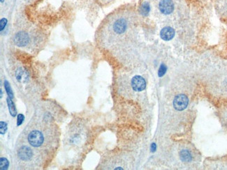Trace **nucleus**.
Segmentation results:
<instances>
[{"instance_id":"obj_14","label":"nucleus","mask_w":227,"mask_h":170,"mask_svg":"<svg viewBox=\"0 0 227 170\" xmlns=\"http://www.w3.org/2000/svg\"><path fill=\"white\" fill-rule=\"evenodd\" d=\"M6 130H7V124H6V122H0V132H1V134L4 135Z\"/></svg>"},{"instance_id":"obj_8","label":"nucleus","mask_w":227,"mask_h":170,"mask_svg":"<svg viewBox=\"0 0 227 170\" xmlns=\"http://www.w3.org/2000/svg\"><path fill=\"white\" fill-rule=\"evenodd\" d=\"M126 27V22L124 20L120 19L116 21V23L114 24V30L117 34H122L125 31Z\"/></svg>"},{"instance_id":"obj_13","label":"nucleus","mask_w":227,"mask_h":170,"mask_svg":"<svg viewBox=\"0 0 227 170\" xmlns=\"http://www.w3.org/2000/svg\"><path fill=\"white\" fill-rule=\"evenodd\" d=\"M181 157H182V160L184 161H189L191 160V154L189 153L187 151H185L182 152V154H181Z\"/></svg>"},{"instance_id":"obj_4","label":"nucleus","mask_w":227,"mask_h":170,"mask_svg":"<svg viewBox=\"0 0 227 170\" xmlns=\"http://www.w3.org/2000/svg\"><path fill=\"white\" fill-rule=\"evenodd\" d=\"M132 86L134 91H142L145 89L146 82L145 80L141 76L136 75L133 77L132 80Z\"/></svg>"},{"instance_id":"obj_2","label":"nucleus","mask_w":227,"mask_h":170,"mask_svg":"<svg viewBox=\"0 0 227 170\" xmlns=\"http://www.w3.org/2000/svg\"><path fill=\"white\" fill-rule=\"evenodd\" d=\"M187 105H188V99L184 94L178 95L173 100V106L176 110L182 111L185 110Z\"/></svg>"},{"instance_id":"obj_11","label":"nucleus","mask_w":227,"mask_h":170,"mask_svg":"<svg viewBox=\"0 0 227 170\" xmlns=\"http://www.w3.org/2000/svg\"><path fill=\"white\" fill-rule=\"evenodd\" d=\"M9 166V162L6 158H1L0 159V167L1 170H6Z\"/></svg>"},{"instance_id":"obj_18","label":"nucleus","mask_w":227,"mask_h":170,"mask_svg":"<svg viewBox=\"0 0 227 170\" xmlns=\"http://www.w3.org/2000/svg\"><path fill=\"white\" fill-rule=\"evenodd\" d=\"M4 0H1V2H2H2H4Z\"/></svg>"},{"instance_id":"obj_7","label":"nucleus","mask_w":227,"mask_h":170,"mask_svg":"<svg viewBox=\"0 0 227 170\" xmlns=\"http://www.w3.org/2000/svg\"><path fill=\"white\" fill-rule=\"evenodd\" d=\"M175 36V31L171 27H166L161 29L160 32V36L161 39L164 41H170Z\"/></svg>"},{"instance_id":"obj_16","label":"nucleus","mask_w":227,"mask_h":170,"mask_svg":"<svg viewBox=\"0 0 227 170\" xmlns=\"http://www.w3.org/2000/svg\"><path fill=\"white\" fill-rule=\"evenodd\" d=\"M7 20L6 18H2L0 21V30L2 31L4 29V27H6V24H7Z\"/></svg>"},{"instance_id":"obj_1","label":"nucleus","mask_w":227,"mask_h":170,"mask_svg":"<svg viewBox=\"0 0 227 170\" xmlns=\"http://www.w3.org/2000/svg\"><path fill=\"white\" fill-rule=\"evenodd\" d=\"M28 141L34 147H39L43 142V135L38 130H33L28 135Z\"/></svg>"},{"instance_id":"obj_15","label":"nucleus","mask_w":227,"mask_h":170,"mask_svg":"<svg viewBox=\"0 0 227 170\" xmlns=\"http://www.w3.org/2000/svg\"><path fill=\"white\" fill-rule=\"evenodd\" d=\"M166 71V67L163 64H161L160 66V68L159 70V76H162L164 75V73Z\"/></svg>"},{"instance_id":"obj_5","label":"nucleus","mask_w":227,"mask_h":170,"mask_svg":"<svg viewBox=\"0 0 227 170\" xmlns=\"http://www.w3.org/2000/svg\"><path fill=\"white\" fill-rule=\"evenodd\" d=\"M159 8L163 14L169 15L173 12L174 6L171 0H161L159 2Z\"/></svg>"},{"instance_id":"obj_10","label":"nucleus","mask_w":227,"mask_h":170,"mask_svg":"<svg viewBox=\"0 0 227 170\" xmlns=\"http://www.w3.org/2000/svg\"><path fill=\"white\" fill-rule=\"evenodd\" d=\"M150 12V5L149 4L147 3V2H145V3L143 4V5L141 6V14L143 15L144 16H148V14Z\"/></svg>"},{"instance_id":"obj_17","label":"nucleus","mask_w":227,"mask_h":170,"mask_svg":"<svg viewBox=\"0 0 227 170\" xmlns=\"http://www.w3.org/2000/svg\"><path fill=\"white\" fill-rule=\"evenodd\" d=\"M24 119H25V117H24L23 114H20L17 115V126L21 125V124L23 123V121H24Z\"/></svg>"},{"instance_id":"obj_3","label":"nucleus","mask_w":227,"mask_h":170,"mask_svg":"<svg viewBox=\"0 0 227 170\" xmlns=\"http://www.w3.org/2000/svg\"><path fill=\"white\" fill-rule=\"evenodd\" d=\"M29 36L25 32H20L15 35L14 41L15 44L19 47H24L29 43Z\"/></svg>"},{"instance_id":"obj_12","label":"nucleus","mask_w":227,"mask_h":170,"mask_svg":"<svg viewBox=\"0 0 227 170\" xmlns=\"http://www.w3.org/2000/svg\"><path fill=\"white\" fill-rule=\"evenodd\" d=\"M4 87H5L6 91V93H7L8 97L11 98V99H13V98H14V93H13V91L11 90V87H10V84H8V82L7 81L4 82Z\"/></svg>"},{"instance_id":"obj_9","label":"nucleus","mask_w":227,"mask_h":170,"mask_svg":"<svg viewBox=\"0 0 227 170\" xmlns=\"http://www.w3.org/2000/svg\"><path fill=\"white\" fill-rule=\"evenodd\" d=\"M7 104L8 107V110H9L10 114L12 117H15L16 115V107H15L14 102L11 101V98H8L7 99Z\"/></svg>"},{"instance_id":"obj_6","label":"nucleus","mask_w":227,"mask_h":170,"mask_svg":"<svg viewBox=\"0 0 227 170\" xmlns=\"http://www.w3.org/2000/svg\"><path fill=\"white\" fill-rule=\"evenodd\" d=\"M17 156L20 159L23 161H28L32 158V151L30 147L27 146H23L20 148L17 151Z\"/></svg>"}]
</instances>
